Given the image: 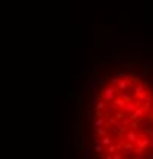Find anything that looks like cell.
I'll use <instances>...</instances> for the list:
<instances>
[{
	"label": "cell",
	"mask_w": 153,
	"mask_h": 159,
	"mask_svg": "<svg viewBox=\"0 0 153 159\" xmlns=\"http://www.w3.org/2000/svg\"><path fill=\"white\" fill-rule=\"evenodd\" d=\"M117 94H120L118 87L109 86V87H106L103 92H101V94H100V97H101V100H103V101L107 104V103H113V100L117 98Z\"/></svg>",
	"instance_id": "6da1fadb"
},
{
	"label": "cell",
	"mask_w": 153,
	"mask_h": 159,
	"mask_svg": "<svg viewBox=\"0 0 153 159\" xmlns=\"http://www.w3.org/2000/svg\"><path fill=\"white\" fill-rule=\"evenodd\" d=\"M124 141L126 142H130V144H136L138 136H136V133H135L133 130H129V132H126V133H124Z\"/></svg>",
	"instance_id": "7a4b0ae2"
},
{
	"label": "cell",
	"mask_w": 153,
	"mask_h": 159,
	"mask_svg": "<svg viewBox=\"0 0 153 159\" xmlns=\"http://www.w3.org/2000/svg\"><path fill=\"white\" fill-rule=\"evenodd\" d=\"M94 147H95L97 153H103V144H101L100 138H97V139L94 141Z\"/></svg>",
	"instance_id": "3957f363"
},
{
	"label": "cell",
	"mask_w": 153,
	"mask_h": 159,
	"mask_svg": "<svg viewBox=\"0 0 153 159\" xmlns=\"http://www.w3.org/2000/svg\"><path fill=\"white\" fill-rule=\"evenodd\" d=\"M100 141H101V144H103V147H104V145H107V147H109V145H112V138L109 135L104 136V138H101Z\"/></svg>",
	"instance_id": "277c9868"
},
{
	"label": "cell",
	"mask_w": 153,
	"mask_h": 159,
	"mask_svg": "<svg viewBox=\"0 0 153 159\" xmlns=\"http://www.w3.org/2000/svg\"><path fill=\"white\" fill-rule=\"evenodd\" d=\"M104 109H106V103H104L103 100H101L98 104H95V110H97V112H103Z\"/></svg>",
	"instance_id": "5b68a950"
},
{
	"label": "cell",
	"mask_w": 153,
	"mask_h": 159,
	"mask_svg": "<svg viewBox=\"0 0 153 159\" xmlns=\"http://www.w3.org/2000/svg\"><path fill=\"white\" fill-rule=\"evenodd\" d=\"M120 81H121V80H120L118 77H113V78H110V86H113V87H118Z\"/></svg>",
	"instance_id": "8992f818"
},
{
	"label": "cell",
	"mask_w": 153,
	"mask_h": 159,
	"mask_svg": "<svg viewBox=\"0 0 153 159\" xmlns=\"http://www.w3.org/2000/svg\"><path fill=\"white\" fill-rule=\"evenodd\" d=\"M97 135H98V138L101 139V138H104V136H107V132H106L104 129H97Z\"/></svg>",
	"instance_id": "52a82bcc"
},
{
	"label": "cell",
	"mask_w": 153,
	"mask_h": 159,
	"mask_svg": "<svg viewBox=\"0 0 153 159\" xmlns=\"http://www.w3.org/2000/svg\"><path fill=\"white\" fill-rule=\"evenodd\" d=\"M139 126H141V121H132V124H130V130H136Z\"/></svg>",
	"instance_id": "ba28073f"
},
{
	"label": "cell",
	"mask_w": 153,
	"mask_h": 159,
	"mask_svg": "<svg viewBox=\"0 0 153 159\" xmlns=\"http://www.w3.org/2000/svg\"><path fill=\"white\" fill-rule=\"evenodd\" d=\"M112 159H123V153H120V152L115 153V155L112 156Z\"/></svg>",
	"instance_id": "9c48e42d"
},
{
	"label": "cell",
	"mask_w": 153,
	"mask_h": 159,
	"mask_svg": "<svg viewBox=\"0 0 153 159\" xmlns=\"http://www.w3.org/2000/svg\"><path fill=\"white\" fill-rule=\"evenodd\" d=\"M150 121H152V123H153V112H152V113H150Z\"/></svg>",
	"instance_id": "30bf717a"
}]
</instances>
